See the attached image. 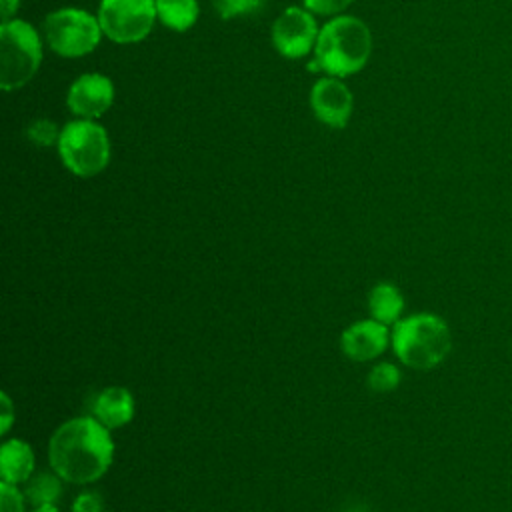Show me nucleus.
Wrapping results in <instances>:
<instances>
[{"instance_id":"nucleus-24","label":"nucleus","mask_w":512,"mask_h":512,"mask_svg":"<svg viewBox=\"0 0 512 512\" xmlns=\"http://www.w3.org/2000/svg\"><path fill=\"white\" fill-rule=\"evenodd\" d=\"M20 0H0V12H2V22H10L16 18Z\"/></svg>"},{"instance_id":"nucleus-3","label":"nucleus","mask_w":512,"mask_h":512,"mask_svg":"<svg viewBox=\"0 0 512 512\" xmlns=\"http://www.w3.org/2000/svg\"><path fill=\"white\" fill-rule=\"evenodd\" d=\"M390 346L396 358L414 370H430L452 350V332L444 318L432 312L402 316L392 326Z\"/></svg>"},{"instance_id":"nucleus-21","label":"nucleus","mask_w":512,"mask_h":512,"mask_svg":"<svg viewBox=\"0 0 512 512\" xmlns=\"http://www.w3.org/2000/svg\"><path fill=\"white\" fill-rule=\"evenodd\" d=\"M354 0H304V8H308L312 14L320 16H332L348 8Z\"/></svg>"},{"instance_id":"nucleus-13","label":"nucleus","mask_w":512,"mask_h":512,"mask_svg":"<svg viewBox=\"0 0 512 512\" xmlns=\"http://www.w3.org/2000/svg\"><path fill=\"white\" fill-rule=\"evenodd\" d=\"M36 468V456L32 446L22 438L4 440L0 448V482L26 484Z\"/></svg>"},{"instance_id":"nucleus-20","label":"nucleus","mask_w":512,"mask_h":512,"mask_svg":"<svg viewBox=\"0 0 512 512\" xmlns=\"http://www.w3.org/2000/svg\"><path fill=\"white\" fill-rule=\"evenodd\" d=\"M0 512H26V496L18 486L0 482Z\"/></svg>"},{"instance_id":"nucleus-12","label":"nucleus","mask_w":512,"mask_h":512,"mask_svg":"<svg viewBox=\"0 0 512 512\" xmlns=\"http://www.w3.org/2000/svg\"><path fill=\"white\" fill-rule=\"evenodd\" d=\"M136 412L134 396L124 386H108L98 392L92 406V416L100 420L108 430H118L132 422Z\"/></svg>"},{"instance_id":"nucleus-18","label":"nucleus","mask_w":512,"mask_h":512,"mask_svg":"<svg viewBox=\"0 0 512 512\" xmlns=\"http://www.w3.org/2000/svg\"><path fill=\"white\" fill-rule=\"evenodd\" d=\"M60 132L62 128L56 126V122L48 120V118H36L28 124L26 128V136L30 142H34L36 146H56L60 140Z\"/></svg>"},{"instance_id":"nucleus-16","label":"nucleus","mask_w":512,"mask_h":512,"mask_svg":"<svg viewBox=\"0 0 512 512\" xmlns=\"http://www.w3.org/2000/svg\"><path fill=\"white\" fill-rule=\"evenodd\" d=\"M22 492L26 496V502L34 504V508L56 506L62 492V478L54 470L32 474V478L24 484Z\"/></svg>"},{"instance_id":"nucleus-17","label":"nucleus","mask_w":512,"mask_h":512,"mask_svg":"<svg viewBox=\"0 0 512 512\" xmlns=\"http://www.w3.org/2000/svg\"><path fill=\"white\" fill-rule=\"evenodd\" d=\"M402 380V372L392 362H378L368 374V388L378 394H388L398 388Z\"/></svg>"},{"instance_id":"nucleus-22","label":"nucleus","mask_w":512,"mask_h":512,"mask_svg":"<svg viewBox=\"0 0 512 512\" xmlns=\"http://www.w3.org/2000/svg\"><path fill=\"white\" fill-rule=\"evenodd\" d=\"M72 512H104V498L98 492L84 490L74 498Z\"/></svg>"},{"instance_id":"nucleus-19","label":"nucleus","mask_w":512,"mask_h":512,"mask_svg":"<svg viewBox=\"0 0 512 512\" xmlns=\"http://www.w3.org/2000/svg\"><path fill=\"white\" fill-rule=\"evenodd\" d=\"M264 0H214V8L222 20L242 18L260 12Z\"/></svg>"},{"instance_id":"nucleus-25","label":"nucleus","mask_w":512,"mask_h":512,"mask_svg":"<svg viewBox=\"0 0 512 512\" xmlns=\"http://www.w3.org/2000/svg\"><path fill=\"white\" fill-rule=\"evenodd\" d=\"M32 512H60L58 506H40V508H34Z\"/></svg>"},{"instance_id":"nucleus-2","label":"nucleus","mask_w":512,"mask_h":512,"mask_svg":"<svg viewBox=\"0 0 512 512\" xmlns=\"http://www.w3.org/2000/svg\"><path fill=\"white\" fill-rule=\"evenodd\" d=\"M310 70L346 78L360 72L372 54V32L356 16H334L318 34Z\"/></svg>"},{"instance_id":"nucleus-15","label":"nucleus","mask_w":512,"mask_h":512,"mask_svg":"<svg viewBox=\"0 0 512 512\" xmlns=\"http://www.w3.org/2000/svg\"><path fill=\"white\" fill-rule=\"evenodd\" d=\"M154 2H156L158 20L174 32H186L198 20L200 8L196 0H154Z\"/></svg>"},{"instance_id":"nucleus-5","label":"nucleus","mask_w":512,"mask_h":512,"mask_svg":"<svg viewBox=\"0 0 512 512\" xmlns=\"http://www.w3.org/2000/svg\"><path fill=\"white\" fill-rule=\"evenodd\" d=\"M56 150L66 170L80 178L100 174L110 162V138L96 120L76 118L68 122L60 132Z\"/></svg>"},{"instance_id":"nucleus-10","label":"nucleus","mask_w":512,"mask_h":512,"mask_svg":"<svg viewBox=\"0 0 512 512\" xmlns=\"http://www.w3.org/2000/svg\"><path fill=\"white\" fill-rule=\"evenodd\" d=\"M310 108L322 124L330 128H344L352 116L354 98L342 78L324 76L316 80L310 90Z\"/></svg>"},{"instance_id":"nucleus-1","label":"nucleus","mask_w":512,"mask_h":512,"mask_svg":"<svg viewBox=\"0 0 512 512\" xmlns=\"http://www.w3.org/2000/svg\"><path fill=\"white\" fill-rule=\"evenodd\" d=\"M50 468L70 484L100 480L112 460L114 442L110 430L94 416H76L60 424L48 442Z\"/></svg>"},{"instance_id":"nucleus-8","label":"nucleus","mask_w":512,"mask_h":512,"mask_svg":"<svg viewBox=\"0 0 512 512\" xmlns=\"http://www.w3.org/2000/svg\"><path fill=\"white\" fill-rule=\"evenodd\" d=\"M318 34L320 28L314 14L300 6H288L272 24V44L288 60H298L314 52Z\"/></svg>"},{"instance_id":"nucleus-9","label":"nucleus","mask_w":512,"mask_h":512,"mask_svg":"<svg viewBox=\"0 0 512 512\" xmlns=\"http://www.w3.org/2000/svg\"><path fill=\"white\" fill-rule=\"evenodd\" d=\"M114 102V84L106 74L88 72L78 76L66 94V106L76 118L96 120Z\"/></svg>"},{"instance_id":"nucleus-7","label":"nucleus","mask_w":512,"mask_h":512,"mask_svg":"<svg viewBox=\"0 0 512 512\" xmlns=\"http://www.w3.org/2000/svg\"><path fill=\"white\" fill-rule=\"evenodd\" d=\"M96 16L104 36L116 44L144 40L158 20L154 0H100Z\"/></svg>"},{"instance_id":"nucleus-14","label":"nucleus","mask_w":512,"mask_h":512,"mask_svg":"<svg viewBox=\"0 0 512 512\" xmlns=\"http://www.w3.org/2000/svg\"><path fill=\"white\" fill-rule=\"evenodd\" d=\"M368 310L370 318L394 326L404 312V296L400 288L392 282H378L368 294Z\"/></svg>"},{"instance_id":"nucleus-23","label":"nucleus","mask_w":512,"mask_h":512,"mask_svg":"<svg viewBox=\"0 0 512 512\" xmlns=\"http://www.w3.org/2000/svg\"><path fill=\"white\" fill-rule=\"evenodd\" d=\"M0 400H2V408H0V434L6 436L8 430L12 428V422H14V406H12V400L6 392L0 394Z\"/></svg>"},{"instance_id":"nucleus-11","label":"nucleus","mask_w":512,"mask_h":512,"mask_svg":"<svg viewBox=\"0 0 512 512\" xmlns=\"http://www.w3.org/2000/svg\"><path fill=\"white\" fill-rule=\"evenodd\" d=\"M390 340V326L374 318H364L344 328L340 336V350L352 362H368L380 358L390 346Z\"/></svg>"},{"instance_id":"nucleus-4","label":"nucleus","mask_w":512,"mask_h":512,"mask_svg":"<svg viewBox=\"0 0 512 512\" xmlns=\"http://www.w3.org/2000/svg\"><path fill=\"white\" fill-rule=\"evenodd\" d=\"M42 62V38L32 24L14 18L0 24V86L4 92L26 86Z\"/></svg>"},{"instance_id":"nucleus-6","label":"nucleus","mask_w":512,"mask_h":512,"mask_svg":"<svg viewBox=\"0 0 512 512\" xmlns=\"http://www.w3.org/2000/svg\"><path fill=\"white\" fill-rule=\"evenodd\" d=\"M44 42L64 58H80L96 50L104 36L98 16L82 8H58L50 12L42 24Z\"/></svg>"}]
</instances>
